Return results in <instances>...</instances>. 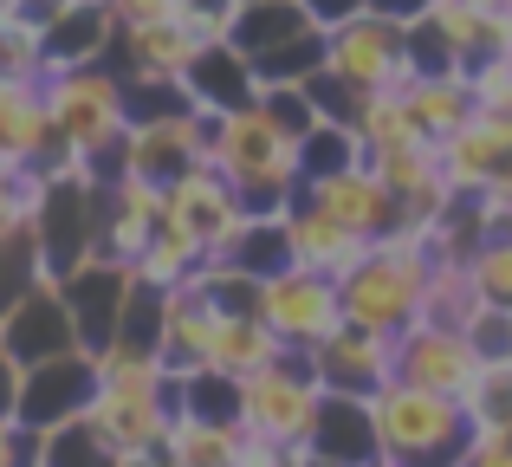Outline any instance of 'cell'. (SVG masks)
<instances>
[{
	"label": "cell",
	"mask_w": 512,
	"mask_h": 467,
	"mask_svg": "<svg viewBox=\"0 0 512 467\" xmlns=\"http://www.w3.org/2000/svg\"><path fill=\"white\" fill-rule=\"evenodd\" d=\"M396 377L415 383V390H441L461 403L480 377V357L467 344L461 325H435V318H415L409 331L396 338Z\"/></svg>",
	"instance_id": "11"
},
{
	"label": "cell",
	"mask_w": 512,
	"mask_h": 467,
	"mask_svg": "<svg viewBox=\"0 0 512 467\" xmlns=\"http://www.w3.org/2000/svg\"><path fill=\"white\" fill-rule=\"evenodd\" d=\"M474 7H487V13H512V0H474Z\"/></svg>",
	"instance_id": "50"
},
{
	"label": "cell",
	"mask_w": 512,
	"mask_h": 467,
	"mask_svg": "<svg viewBox=\"0 0 512 467\" xmlns=\"http://www.w3.org/2000/svg\"><path fill=\"white\" fill-rule=\"evenodd\" d=\"M124 176H143V182H182L195 163H208V137H201V111H182V117H156V124H130L124 130V150H117Z\"/></svg>",
	"instance_id": "14"
},
{
	"label": "cell",
	"mask_w": 512,
	"mask_h": 467,
	"mask_svg": "<svg viewBox=\"0 0 512 467\" xmlns=\"http://www.w3.org/2000/svg\"><path fill=\"white\" fill-rule=\"evenodd\" d=\"M461 403H467V422H474V429L512 435V357L506 364H480L474 390H467Z\"/></svg>",
	"instance_id": "35"
},
{
	"label": "cell",
	"mask_w": 512,
	"mask_h": 467,
	"mask_svg": "<svg viewBox=\"0 0 512 467\" xmlns=\"http://www.w3.org/2000/svg\"><path fill=\"white\" fill-rule=\"evenodd\" d=\"M467 266H474L480 299H487V305H506V312H512V234H493Z\"/></svg>",
	"instance_id": "39"
},
{
	"label": "cell",
	"mask_w": 512,
	"mask_h": 467,
	"mask_svg": "<svg viewBox=\"0 0 512 467\" xmlns=\"http://www.w3.org/2000/svg\"><path fill=\"white\" fill-rule=\"evenodd\" d=\"M299 202L325 208L331 221H344V228L363 234V240H383V234L402 228V195L389 189L370 163L338 169V176H318V182H299Z\"/></svg>",
	"instance_id": "12"
},
{
	"label": "cell",
	"mask_w": 512,
	"mask_h": 467,
	"mask_svg": "<svg viewBox=\"0 0 512 467\" xmlns=\"http://www.w3.org/2000/svg\"><path fill=\"white\" fill-rule=\"evenodd\" d=\"M188 98H195V111L208 117H227V111H247L253 98H260V72H253V59L234 46V39H214V46L195 52V65L182 72Z\"/></svg>",
	"instance_id": "17"
},
{
	"label": "cell",
	"mask_w": 512,
	"mask_h": 467,
	"mask_svg": "<svg viewBox=\"0 0 512 467\" xmlns=\"http://www.w3.org/2000/svg\"><path fill=\"white\" fill-rule=\"evenodd\" d=\"M33 234H39V253H46L52 279H65L78 260H91V253H98V176H85V169L46 176Z\"/></svg>",
	"instance_id": "7"
},
{
	"label": "cell",
	"mask_w": 512,
	"mask_h": 467,
	"mask_svg": "<svg viewBox=\"0 0 512 467\" xmlns=\"http://www.w3.org/2000/svg\"><path fill=\"white\" fill-rule=\"evenodd\" d=\"M20 357L7 351V344H0V416H13V403H20Z\"/></svg>",
	"instance_id": "46"
},
{
	"label": "cell",
	"mask_w": 512,
	"mask_h": 467,
	"mask_svg": "<svg viewBox=\"0 0 512 467\" xmlns=\"http://www.w3.org/2000/svg\"><path fill=\"white\" fill-rule=\"evenodd\" d=\"M175 416H195V422H240V377L227 370H188L175 377Z\"/></svg>",
	"instance_id": "28"
},
{
	"label": "cell",
	"mask_w": 512,
	"mask_h": 467,
	"mask_svg": "<svg viewBox=\"0 0 512 467\" xmlns=\"http://www.w3.org/2000/svg\"><path fill=\"white\" fill-rule=\"evenodd\" d=\"M402 98H409V117H415V130H422L428 143H448L454 130H461L467 117L480 111L467 78H415Z\"/></svg>",
	"instance_id": "25"
},
{
	"label": "cell",
	"mask_w": 512,
	"mask_h": 467,
	"mask_svg": "<svg viewBox=\"0 0 512 467\" xmlns=\"http://www.w3.org/2000/svg\"><path fill=\"white\" fill-rule=\"evenodd\" d=\"M461 331H467V344H474L480 364H506V357H512V312H506V305H480Z\"/></svg>",
	"instance_id": "40"
},
{
	"label": "cell",
	"mask_w": 512,
	"mask_h": 467,
	"mask_svg": "<svg viewBox=\"0 0 512 467\" xmlns=\"http://www.w3.org/2000/svg\"><path fill=\"white\" fill-rule=\"evenodd\" d=\"M480 305H487V299H480V286H474V266L435 260V273H428V299H422V318H435V325H467Z\"/></svg>",
	"instance_id": "31"
},
{
	"label": "cell",
	"mask_w": 512,
	"mask_h": 467,
	"mask_svg": "<svg viewBox=\"0 0 512 467\" xmlns=\"http://www.w3.org/2000/svg\"><path fill=\"white\" fill-rule=\"evenodd\" d=\"M357 137H363V156H370V150H389V143H415L422 130H415L402 91H370L357 104Z\"/></svg>",
	"instance_id": "33"
},
{
	"label": "cell",
	"mask_w": 512,
	"mask_h": 467,
	"mask_svg": "<svg viewBox=\"0 0 512 467\" xmlns=\"http://www.w3.org/2000/svg\"><path fill=\"white\" fill-rule=\"evenodd\" d=\"M182 7H188V13H214V20H227L240 0H182Z\"/></svg>",
	"instance_id": "48"
},
{
	"label": "cell",
	"mask_w": 512,
	"mask_h": 467,
	"mask_svg": "<svg viewBox=\"0 0 512 467\" xmlns=\"http://www.w3.org/2000/svg\"><path fill=\"white\" fill-rule=\"evenodd\" d=\"M0 467H39V435L20 416H0Z\"/></svg>",
	"instance_id": "41"
},
{
	"label": "cell",
	"mask_w": 512,
	"mask_h": 467,
	"mask_svg": "<svg viewBox=\"0 0 512 467\" xmlns=\"http://www.w3.org/2000/svg\"><path fill=\"white\" fill-rule=\"evenodd\" d=\"M39 195H46V169L33 163H0V234L26 228L39 215Z\"/></svg>",
	"instance_id": "37"
},
{
	"label": "cell",
	"mask_w": 512,
	"mask_h": 467,
	"mask_svg": "<svg viewBox=\"0 0 512 467\" xmlns=\"http://www.w3.org/2000/svg\"><path fill=\"white\" fill-rule=\"evenodd\" d=\"M46 111H52V130L85 156L98 182L124 176L117 150H124V130H130V104H124V72L111 59L46 72Z\"/></svg>",
	"instance_id": "2"
},
{
	"label": "cell",
	"mask_w": 512,
	"mask_h": 467,
	"mask_svg": "<svg viewBox=\"0 0 512 467\" xmlns=\"http://www.w3.org/2000/svg\"><path fill=\"white\" fill-rule=\"evenodd\" d=\"M39 279H52V273H46V253H39L33 221H26V228H7L0 234V312H13Z\"/></svg>",
	"instance_id": "30"
},
{
	"label": "cell",
	"mask_w": 512,
	"mask_h": 467,
	"mask_svg": "<svg viewBox=\"0 0 512 467\" xmlns=\"http://www.w3.org/2000/svg\"><path fill=\"white\" fill-rule=\"evenodd\" d=\"M370 467H396V461H370Z\"/></svg>",
	"instance_id": "51"
},
{
	"label": "cell",
	"mask_w": 512,
	"mask_h": 467,
	"mask_svg": "<svg viewBox=\"0 0 512 467\" xmlns=\"http://www.w3.org/2000/svg\"><path fill=\"white\" fill-rule=\"evenodd\" d=\"M117 20V33H130V26H156V20H175L182 13V0H104Z\"/></svg>",
	"instance_id": "42"
},
{
	"label": "cell",
	"mask_w": 512,
	"mask_h": 467,
	"mask_svg": "<svg viewBox=\"0 0 512 467\" xmlns=\"http://www.w3.org/2000/svg\"><path fill=\"white\" fill-rule=\"evenodd\" d=\"M325 65V33H299V39H286V46H273V52H260L253 59V72H260V85H305V78Z\"/></svg>",
	"instance_id": "36"
},
{
	"label": "cell",
	"mask_w": 512,
	"mask_h": 467,
	"mask_svg": "<svg viewBox=\"0 0 512 467\" xmlns=\"http://www.w3.org/2000/svg\"><path fill=\"white\" fill-rule=\"evenodd\" d=\"M305 357H312V377L338 396H376L396 377V338H389V331H363V325H350V318L325 344H312Z\"/></svg>",
	"instance_id": "13"
},
{
	"label": "cell",
	"mask_w": 512,
	"mask_h": 467,
	"mask_svg": "<svg viewBox=\"0 0 512 467\" xmlns=\"http://www.w3.org/2000/svg\"><path fill=\"white\" fill-rule=\"evenodd\" d=\"M357 163H363V137H357V124H331V117H318V130L299 143V169H305V182L338 176V169H357Z\"/></svg>",
	"instance_id": "32"
},
{
	"label": "cell",
	"mask_w": 512,
	"mask_h": 467,
	"mask_svg": "<svg viewBox=\"0 0 512 467\" xmlns=\"http://www.w3.org/2000/svg\"><path fill=\"white\" fill-rule=\"evenodd\" d=\"M318 409H325V383L312 377V357L305 351H286L279 364L240 377V429H247L253 442L312 448Z\"/></svg>",
	"instance_id": "4"
},
{
	"label": "cell",
	"mask_w": 512,
	"mask_h": 467,
	"mask_svg": "<svg viewBox=\"0 0 512 467\" xmlns=\"http://www.w3.org/2000/svg\"><path fill=\"white\" fill-rule=\"evenodd\" d=\"M52 111L46 78H0V156L7 163H39L52 150Z\"/></svg>",
	"instance_id": "20"
},
{
	"label": "cell",
	"mask_w": 512,
	"mask_h": 467,
	"mask_svg": "<svg viewBox=\"0 0 512 467\" xmlns=\"http://www.w3.org/2000/svg\"><path fill=\"white\" fill-rule=\"evenodd\" d=\"M260 318L286 351H312L344 325V292L338 279L312 273V266H286V273L260 279Z\"/></svg>",
	"instance_id": "6"
},
{
	"label": "cell",
	"mask_w": 512,
	"mask_h": 467,
	"mask_svg": "<svg viewBox=\"0 0 512 467\" xmlns=\"http://www.w3.org/2000/svg\"><path fill=\"white\" fill-rule=\"evenodd\" d=\"M376 409V442H383V461L396 467H461L467 442H474V422H467V403L441 390H415V383L389 377L383 390L370 396Z\"/></svg>",
	"instance_id": "3"
},
{
	"label": "cell",
	"mask_w": 512,
	"mask_h": 467,
	"mask_svg": "<svg viewBox=\"0 0 512 467\" xmlns=\"http://www.w3.org/2000/svg\"><path fill=\"white\" fill-rule=\"evenodd\" d=\"M428 273H435L428 234L396 228V234L370 240V253H363V260L338 279L344 318H350V325H363V331H389V338H402V331L422 318Z\"/></svg>",
	"instance_id": "1"
},
{
	"label": "cell",
	"mask_w": 512,
	"mask_h": 467,
	"mask_svg": "<svg viewBox=\"0 0 512 467\" xmlns=\"http://www.w3.org/2000/svg\"><path fill=\"white\" fill-rule=\"evenodd\" d=\"M221 260L247 266L253 279H273V273H286V266H299V260H292V228H286V215H247V228L234 234V247H227Z\"/></svg>",
	"instance_id": "27"
},
{
	"label": "cell",
	"mask_w": 512,
	"mask_h": 467,
	"mask_svg": "<svg viewBox=\"0 0 512 467\" xmlns=\"http://www.w3.org/2000/svg\"><path fill=\"white\" fill-rule=\"evenodd\" d=\"M305 13H312L318 33H338L344 20H357V13H370V0H299Z\"/></svg>",
	"instance_id": "44"
},
{
	"label": "cell",
	"mask_w": 512,
	"mask_h": 467,
	"mask_svg": "<svg viewBox=\"0 0 512 467\" xmlns=\"http://www.w3.org/2000/svg\"><path fill=\"white\" fill-rule=\"evenodd\" d=\"M201 260H208V253H201L195 240H188V234L163 215V228H156V240L143 247V260H137V279H150V286H182V279L195 273Z\"/></svg>",
	"instance_id": "34"
},
{
	"label": "cell",
	"mask_w": 512,
	"mask_h": 467,
	"mask_svg": "<svg viewBox=\"0 0 512 467\" xmlns=\"http://www.w3.org/2000/svg\"><path fill=\"white\" fill-rule=\"evenodd\" d=\"M91 422L104 429V442H111L117 455H150V448H163L169 429H175V377H169L163 396L98 390V403H91Z\"/></svg>",
	"instance_id": "16"
},
{
	"label": "cell",
	"mask_w": 512,
	"mask_h": 467,
	"mask_svg": "<svg viewBox=\"0 0 512 467\" xmlns=\"http://www.w3.org/2000/svg\"><path fill=\"white\" fill-rule=\"evenodd\" d=\"M46 33V72H72V65H98L117 46V20L104 0H72L59 20L39 26Z\"/></svg>",
	"instance_id": "19"
},
{
	"label": "cell",
	"mask_w": 512,
	"mask_h": 467,
	"mask_svg": "<svg viewBox=\"0 0 512 467\" xmlns=\"http://www.w3.org/2000/svg\"><path fill=\"white\" fill-rule=\"evenodd\" d=\"M98 383L104 377H98V357H91V351L46 357V364H33L20 377V403H13V416H20L33 435H52V429H65V422L91 416Z\"/></svg>",
	"instance_id": "8"
},
{
	"label": "cell",
	"mask_w": 512,
	"mask_h": 467,
	"mask_svg": "<svg viewBox=\"0 0 512 467\" xmlns=\"http://www.w3.org/2000/svg\"><path fill=\"white\" fill-rule=\"evenodd\" d=\"M240 448H247V429H240V422H195V416H175V429H169L175 467H234Z\"/></svg>",
	"instance_id": "26"
},
{
	"label": "cell",
	"mask_w": 512,
	"mask_h": 467,
	"mask_svg": "<svg viewBox=\"0 0 512 467\" xmlns=\"http://www.w3.org/2000/svg\"><path fill=\"white\" fill-rule=\"evenodd\" d=\"M39 467H124V455L104 442V429L91 416H78L65 429L39 435Z\"/></svg>",
	"instance_id": "29"
},
{
	"label": "cell",
	"mask_w": 512,
	"mask_h": 467,
	"mask_svg": "<svg viewBox=\"0 0 512 467\" xmlns=\"http://www.w3.org/2000/svg\"><path fill=\"white\" fill-rule=\"evenodd\" d=\"M376 13H389V20H415V13H428V0H370Z\"/></svg>",
	"instance_id": "47"
},
{
	"label": "cell",
	"mask_w": 512,
	"mask_h": 467,
	"mask_svg": "<svg viewBox=\"0 0 512 467\" xmlns=\"http://www.w3.org/2000/svg\"><path fill=\"white\" fill-rule=\"evenodd\" d=\"M312 448H318V455H331V461H344V467H370V461H383L370 396H338V390H325V409H318Z\"/></svg>",
	"instance_id": "22"
},
{
	"label": "cell",
	"mask_w": 512,
	"mask_h": 467,
	"mask_svg": "<svg viewBox=\"0 0 512 467\" xmlns=\"http://www.w3.org/2000/svg\"><path fill=\"white\" fill-rule=\"evenodd\" d=\"M0 344L20 357V370L46 364V357H65V351H85L78 344V325H72V305H65L59 279H39L13 312H0Z\"/></svg>",
	"instance_id": "15"
},
{
	"label": "cell",
	"mask_w": 512,
	"mask_h": 467,
	"mask_svg": "<svg viewBox=\"0 0 512 467\" xmlns=\"http://www.w3.org/2000/svg\"><path fill=\"white\" fill-rule=\"evenodd\" d=\"M506 26H512V13H506Z\"/></svg>",
	"instance_id": "52"
},
{
	"label": "cell",
	"mask_w": 512,
	"mask_h": 467,
	"mask_svg": "<svg viewBox=\"0 0 512 467\" xmlns=\"http://www.w3.org/2000/svg\"><path fill=\"white\" fill-rule=\"evenodd\" d=\"M292 467H344V461H331V455H318V448H299V461Z\"/></svg>",
	"instance_id": "49"
},
{
	"label": "cell",
	"mask_w": 512,
	"mask_h": 467,
	"mask_svg": "<svg viewBox=\"0 0 512 467\" xmlns=\"http://www.w3.org/2000/svg\"><path fill=\"white\" fill-rule=\"evenodd\" d=\"M214 325H221V312H214L208 292H195L188 279H182V286H169V305H163V370H169V377L208 370Z\"/></svg>",
	"instance_id": "18"
},
{
	"label": "cell",
	"mask_w": 512,
	"mask_h": 467,
	"mask_svg": "<svg viewBox=\"0 0 512 467\" xmlns=\"http://www.w3.org/2000/svg\"><path fill=\"white\" fill-rule=\"evenodd\" d=\"M325 65L338 78L370 98V91H409L415 65H409V20H389V13H357L338 33H325Z\"/></svg>",
	"instance_id": "5"
},
{
	"label": "cell",
	"mask_w": 512,
	"mask_h": 467,
	"mask_svg": "<svg viewBox=\"0 0 512 467\" xmlns=\"http://www.w3.org/2000/svg\"><path fill=\"white\" fill-rule=\"evenodd\" d=\"M461 467H512V435H487V429H474V442H467Z\"/></svg>",
	"instance_id": "43"
},
{
	"label": "cell",
	"mask_w": 512,
	"mask_h": 467,
	"mask_svg": "<svg viewBox=\"0 0 512 467\" xmlns=\"http://www.w3.org/2000/svg\"><path fill=\"white\" fill-rule=\"evenodd\" d=\"M169 221L195 240L208 260H221L234 247V234L247 228V208H240V189L221 176L214 163H195L182 182H169Z\"/></svg>",
	"instance_id": "10"
},
{
	"label": "cell",
	"mask_w": 512,
	"mask_h": 467,
	"mask_svg": "<svg viewBox=\"0 0 512 467\" xmlns=\"http://www.w3.org/2000/svg\"><path fill=\"white\" fill-rule=\"evenodd\" d=\"M292 461H299V448H273V442H253L247 435V448H240L234 467H292Z\"/></svg>",
	"instance_id": "45"
},
{
	"label": "cell",
	"mask_w": 512,
	"mask_h": 467,
	"mask_svg": "<svg viewBox=\"0 0 512 467\" xmlns=\"http://www.w3.org/2000/svg\"><path fill=\"white\" fill-rule=\"evenodd\" d=\"M286 228H292V260L312 266V273H325V279H344L350 266L370 253V240L350 234L344 221H331L325 208H312V202H292Z\"/></svg>",
	"instance_id": "21"
},
{
	"label": "cell",
	"mask_w": 512,
	"mask_h": 467,
	"mask_svg": "<svg viewBox=\"0 0 512 467\" xmlns=\"http://www.w3.org/2000/svg\"><path fill=\"white\" fill-rule=\"evenodd\" d=\"M286 357V344L273 338V325H266L260 312H221V325H214V370H227V377H253V370L279 364Z\"/></svg>",
	"instance_id": "23"
},
{
	"label": "cell",
	"mask_w": 512,
	"mask_h": 467,
	"mask_svg": "<svg viewBox=\"0 0 512 467\" xmlns=\"http://www.w3.org/2000/svg\"><path fill=\"white\" fill-rule=\"evenodd\" d=\"M59 292H65V305H72L78 344L98 357V351H111L117 325H124V305H130V292H137V266L91 253V260H78L72 273L59 279Z\"/></svg>",
	"instance_id": "9"
},
{
	"label": "cell",
	"mask_w": 512,
	"mask_h": 467,
	"mask_svg": "<svg viewBox=\"0 0 512 467\" xmlns=\"http://www.w3.org/2000/svg\"><path fill=\"white\" fill-rule=\"evenodd\" d=\"M409 65H415V78H461V52L428 13L409 20Z\"/></svg>",
	"instance_id": "38"
},
{
	"label": "cell",
	"mask_w": 512,
	"mask_h": 467,
	"mask_svg": "<svg viewBox=\"0 0 512 467\" xmlns=\"http://www.w3.org/2000/svg\"><path fill=\"white\" fill-rule=\"evenodd\" d=\"M312 33V13L299 7V0H240L234 13H227V39H234L247 59H260V52L286 46V39Z\"/></svg>",
	"instance_id": "24"
}]
</instances>
